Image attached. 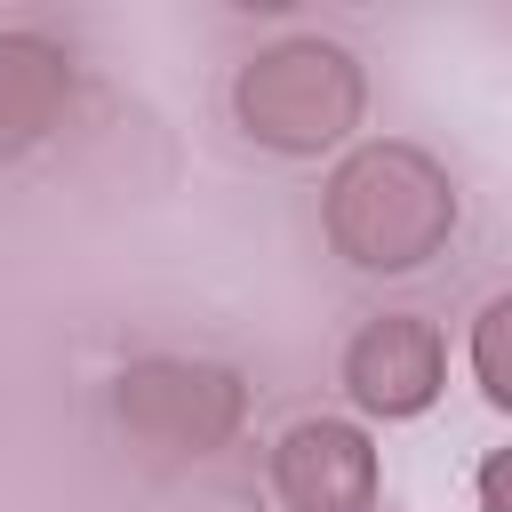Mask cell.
Instances as JSON below:
<instances>
[{"mask_svg": "<svg viewBox=\"0 0 512 512\" xmlns=\"http://www.w3.org/2000/svg\"><path fill=\"white\" fill-rule=\"evenodd\" d=\"M272 488L288 512H376V448L368 432L312 416L272 448Z\"/></svg>", "mask_w": 512, "mask_h": 512, "instance_id": "5b68a950", "label": "cell"}, {"mask_svg": "<svg viewBox=\"0 0 512 512\" xmlns=\"http://www.w3.org/2000/svg\"><path fill=\"white\" fill-rule=\"evenodd\" d=\"M440 376H448V352H440V328L416 320V312H384L352 336L344 352V384L368 416H424L440 400Z\"/></svg>", "mask_w": 512, "mask_h": 512, "instance_id": "3957f363", "label": "cell"}, {"mask_svg": "<svg viewBox=\"0 0 512 512\" xmlns=\"http://www.w3.org/2000/svg\"><path fill=\"white\" fill-rule=\"evenodd\" d=\"M504 328H512V304L496 296V304L480 312V392H488L496 408L512 400V376H504Z\"/></svg>", "mask_w": 512, "mask_h": 512, "instance_id": "52a82bcc", "label": "cell"}, {"mask_svg": "<svg viewBox=\"0 0 512 512\" xmlns=\"http://www.w3.org/2000/svg\"><path fill=\"white\" fill-rule=\"evenodd\" d=\"M480 496H488V512H512V504H504V456L488 464V480H480Z\"/></svg>", "mask_w": 512, "mask_h": 512, "instance_id": "ba28073f", "label": "cell"}, {"mask_svg": "<svg viewBox=\"0 0 512 512\" xmlns=\"http://www.w3.org/2000/svg\"><path fill=\"white\" fill-rule=\"evenodd\" d=\"M456 232V192L416 144H368L328 184V240L360 272H416Z\"/></svg>", "mask_w": 512, "mask_h": 512, "instance_id": "6da1fadb", "label": "cell"}, {"mask_svg": "<svg viewBox=\"0 0 512 512\" xmlns=\"http://www.w3.org/2000/svg\"><path fill=\"white\" fill-rule=\"evenodd\" d=\"M64 96H72L64 56H56L48 40H32V32H8V40H0V160H8V152H32V144L56 128Z\"/></svg>", "mask_w": 512, "mask_h": 512, "instance_id": "8992f818", "label": "cell"}, {"mask_svg": "<svg viewBox=\"0 0 512 512\" xmlns=\"http://www.w3.org/2000/svg\"><path fill=\"white\" fill-rule=\"evenodd\" d=\"M232 104H240V128L256 144H272V152H328L360 120V64L344 48H328V40H280V48H264L240 72Z\"/></svg>", "mask_w": 512, "mask_h": 512, "instance_id": "7a4b0ae2", "label": "cell"}, {"mask_svg": "<svg viewBox=\"0 0 512 512\" xmlns=\"http://www.w3.org/2000/svg\"><path fill=\"white\" fill-rule=\"evenodd\" d=\"M120 416L144 432V440H160V448H216L232 424H240V384L224 376V368H184V360H152V368H136L128 376V392H120Z\"/></svg>", "mask_w": 512, "mask_h": 512, "instance_id": "277c9868", "label": "cell"}]
</instances>
